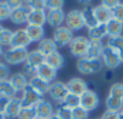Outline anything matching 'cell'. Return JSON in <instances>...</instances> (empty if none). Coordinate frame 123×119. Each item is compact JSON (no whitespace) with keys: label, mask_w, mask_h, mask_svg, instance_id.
Instances as JSON below:
<instances>
[{"label":"cell","mask_w":123,"mask_h":119,"mask_svg":"<svg viewBox=\"0 0 123 119\" xmlns=\"http://www.w3.org/2000/svg\"><path fill=\"white\" fill-rule=\"evenodd\" d=\"M47 94L49 95V97L53 101H55L57 103L62 104V103L64 102L65 97L68 96V94H69L67 83L54 80L53 83L49 84V89H48V92Z\"/></svg>","instance_id":"4"},{"label":"cell","mask_w":123,"mask_h":119,"mask_svg":"<svg viewBox=\"0 0 123 119\" xmlns=\"http://www.w3.org/2000/svg\"><path fill=\"white\" fill-rule=\"evenodd\" d=\"M99 103H100V98H99L98 94L93 90L88 89L85 94H82L80 96V106L83 109H86L87 112L97 109Z\"/></svg>","instance_id":"9"},{"label":"cell","mask_w":123,"mask_h":119,"mask_svg":"<svg viewBox=\"0 0 123 119\" xmlns=\"http://www.w3.org/2000/svg\"><path fill=\"white\" fill-rule=\"evenodd\" d=\"M3 29H4V27H3L1 24H0V33H1V30H3Z\"/></svg>","instance_id":"53"},{"label":"cell","mask_w":123,"mask_h":119,"mask_svg":"<svg viewBox=\"0 0 123 119\" xmlns=\"http://www.w3.org/2000/svg\"><path fill=\"white\" fill-rule=\"evenodd\" d=\"M65 22V14L63 11V9L59 10H47L46 12V23L51 27H53L54 29L63 26V23Z\"/></svg>","instance_id":"11"},{"label":"cell","mask_w":123,"mask_h":119,"mask_svg":"<svg viewBox=\"0 0 123 119\" xmlns=\"http://www.w3.org/2000/svg\"><path fill=\"white\" fill-rule=\"evenodd\" d=\"M107 96H113V97L123 98V83H113L110 86Z\"/></svg>","instance_id":"36"},{"label":"cell","mask_w":123,"mask_h":119,"mask_svg":"<svg viewBox=\"0 0 123 119\" xmlns=\"http://www.w3.org/2000/svg\"><path fill=\"white\" fill-rule=\"evenodd\" d=\"M28 52L29 51L24 47H9L4 52L3 57L7 65L16 66V65H21L25 62Z\"/></svg>","instance_id":"3"},{"label":"cell","mask_w":123,"mask_h":119,"mask_svg":"<svg viewBox=\"0 0 123 119\" xmlns=\"http://www.w3.org/2000/svg\"><path fill=\"white\" fill-rule=\"evenodd\" d=\"M4 1H5L11 9H16V7H19V6L24 5L23 0H4Z\"/></svg>","instance_id":"45"},{"label":"cell","mask_w":123,"mask_h":119,"mask_svg":"<svg viewBox=\"0 0 123 119\" xmlns=\"http://www.w3.org/2000/svg\"><path fill=\"white\" fill-rule=\"evenodd\" d=\"M9 101H10L9 97L0 96V113H5V109L9 104Z\"/></svg>","instance_id":"46"},{"label":"cell","mask_w":123,"mask_h":119,"mask_svg":"<svg viewBox=\"0 0 123 119\" xmlns=\"http://www.w3.org/2000/svg\"><path fill=\"white\" fill-rule=\"evenodd\" d=\"M82 12V17H83V23H85V27H87L88 29L98 26V20L95 17V12H94V7H91V6H87L85 7L83 10H81Z\"/></svg>","instance_id":"22"},{"label":"cell","mask_w":123,"mask_h":119,"mask_svg":"<svg viewBox=\"0 0 123 119\" xmlns=\"http://www.w3.org/2000/svg\"><path fill=\"white\" fill-rule=\"evenodd\" d=\"M88 117H89V112L83 109L81 106L74 108L73 112H71V118L73 119H88Z\"/></svg>","instance_id":"38"},{"label":"cell","mask_w":123,"mask_h":119,"mask_svg":"<svg viewBox=\"0 0 123 119\" xmlns=\"http://www.w3.org/2000/svg\"><path fill=\"white\" fill-rule=\"evenodd\" d=\"M105 106L107 111L112 112H121L123 109V98L113 97V96H107L105 98Z\"/></svg>","instance_id":"30"},{"label":"cell","mask_w":123,"mask_h":119,"mask_svg":"<svg viewBox=\"0 0 123 119\" xmlns=\"http://www.w3.org/2000/svg\"><path fill=\"white\" fill-rule=\"evenodd\" d=\"M41 100H43V95L39 94L37 91H35L29 84L24 88V90L22 91V97H21V104L22 108L25 107H35Z\"/></svg>","instance_id":"7"},{"label":"cell","mask_w":123,"mask_h":119,"mask_svg":"<svg viewBox=\"0 0 123 119\" xmlns=\"http://www.w3.org/2000/svg\"><path fill=\"white\" fill-rule=\"evenodd\" d=\"M25 30L30 38L31 43H39L40 40H42L45 38V29L41 26H34V24H27Z\"/></svg>","instance_id":"23"},{"label":"cell","mask_w":123,"mask_h":119,"mask_svg":"<svg viewBox=\"0 0 123 119\" xmlns=\"http://www.w3.org/2000/svg\"><path fill=\"white\" fill-rule=\"evenodd\" d=\"M48 66H51L52 68H54L55 71L60 69L62 67L64 66V58H63V55L59 53L58 51L46 56V61H45Z\"/></svg>","instance_id":"27"},{"label":"cell","mask_w":123,"mask_h":119,"mask_svg":"<svg viewBox=\"0 0 123 119\" xmlns=\"http://www.w3.org/2000/svg\"><path fill=\"white\" fill-rule=\"evenodd\" d=\"M9 80L11 82L12 86L15 88V90H16L17 92L23 91L24 88L29 84V79H28L27 75H25L24 73H22V72H18V73L12 74V75L10 77Z\"/></svg>","instance_id":"21"},{"label":"cell","mask_w":123,"mask_h":119,"mask_svg":"<svg viewBox=\"0 0 123 119\" xmlns=\"http://www.w3.org/2000/svg\"><path fill=\"white\" fill-rule=\"evenodd\" d=\"M22 109V104H21V97H12L9 101V104L5 109V115L9 119H13L17 118L19 112Z\"/></svg>","instance_id":"17"},{"label":"cell","mask_w":123,"mask_h":119,"mask_svg":"<svg viewBox=\"0 0 123 119\" xmlns=\"http://www.w3.org/2000/svg\"><path fill=\"white\" fill-rule=\"evenodd\" d=\"M99 119H100V118H99Z\"/></svg>","instance_id":"55"},{"label":"cell","mask_w":123,"mask_h":119,"mask_svg":"<svg viewBox=\"0 0 123 119\" xmlns=\"http://www.w3.org/2000/svg\"><path fill=\"white\" fill-rule=\"evenodd\" d=\"M0 119H7L6 115H5V113H0Z\"/></svg>","instance_id":"49"},{"label":"cell","mask_w":123,"mask_h":119,"mask_svg":"<svg viewBox=\"0 0 123 119\" xmlns=\"http://www.w3.org/2000/svg\"><path fill=\"white\" fill-rule=\"evenodd\" d=\"M11 7L4 1H0V22L10 20V15H11Z\"/></svg>","instance_id":"37"},{"label":"cell","mask_w":123,"mask_h":119,"mask_svg":"<svg viewBox=\"0 0 123 119\" xmlns=\"http://www.w3.org/2000/svg\"><path fill=\"white\" fill-rule=\"evenodd\" d=\"M7 79H10V68L5 63L0 62V82Z\"/></svg>","instance_id":"42"},{"label":"cell","mask_w":123,"mask_h":119,"mask_svg":"<svg viewBox=\"0 0 123 119\" xmlns=\"http://www.w3.org/2000/svg\"><path fill=\"white\" fill-rule=\"evenodd\" d=\"M106 29H107V37H118V35H122L123 33V23L115 20V18H111L107 23H106Z\"/></svg>","instance_id":"29"},{"label":"cell","mask_w":123,"mask_h":119,"mask_svg":"<svg viewBox=\"0 0 123 119\" xmlns=\"http://www.w3.org/2000/svg\"><path fill=\"white\" fill-rule=\"evenodd\" d=\"M76 68L79 73L83 75H91L100 72L103 69V61L101 58H87L82 57L77 60Z\"/></svg>","instance_id":"2"},{"label":"cell","mask_w":123,"mask_h":119,"mask_svg":"<svg viewBox=\"0 0 123 119\" xmlns=\"http://www.w3.org/2000/svg\"><path fill=\"white\" fill-rule=\"evenodd\" d=\"M67 86H68V90L70 94H74V95H77V96H81L82 94H85L87 90H88V85H87V82L82 78H71L68 83H67Z\"/></svg>","instance_id":"14"},{"label":"cell","mask_w":123,"mask_h":119,"mask_svg":"<svg viewBox=\"0 0 123 119\" xmlns=\"http://www.w3.org/2000/svg\"><path fill=\"white\" fill-rule=\"evenodd\" d=\"M111 12H112V18L123 23V3H121L116 7H113L111 10Z\"/></svg>","instance_id":"40"},{"label":"cell","mask_w":123,"mask_h":119,"mask_svg":"<svg viewBox=\"0 0 123 119\" xmlns=\"http://www.w3.org/2000/svg\"><path fill=\"white\" fill-rule=\"evenodd\" d=\"M37 50L41 53H43L45 56H48V55H51V53H53V52L57 51V45L53 41V39H51V38H43L42 40L39 41Z\"/></svg>","instance_id":"25"},{"label":"cell","mask_w":123,"mask_h":119,"mask_svg":"<svg viewBox=\"0 0 123 119\" xmlns=\"http://www.w3.org/2000/svg\"><path fill=\"white\" fill-rule=\"evenodd\" d=\"M35 111H36V117L37 119H49L53 114H54V108H53V104L43 98L41 100L36 106H35Z\"/></svg>","instance_id":"15"},{"label":"cell","mask_w":123,"mask_h":119,"mask_svg":"<svg viewBox=\"0 0 123 119\" xmlns=\"http://www.w3.org/2000/svg\"><path fill=\"white\" fill-rule=\"evenodd\" d=\"M65 26L73 32L82 29L85 27V23H83V17H82L81 10L75 9V10L69 11L65 15Z\"/></svg>","instance_id":"10"},{"label":"cell","mask_w":123,"mask_h":119,"mask_svg":"<svg viewBox=\"0 0 123 119\" xmlns=\"http://www.w3.org/2000/svg\"><path fill=\"white\" fill-rule=\"evenodd\" d=\"M100 58H101V61H103V65L107 69H110V71L116 69L118 66L122 65L118 53L115 50H112L110 46H107V45L104 46V50H103V53H101V57Z\"/></svg>","instance_id":"8"},{"label":"cell","mask_w":123,"mask_h":119,"mask_svg":"<svg viewBox=\"0 0 123 119\" xmlns=\"http://www.w3.org/2000/svg\"><path fill=\"white\" fill-rule=\"evenodd\" d=\"M94 12H95V17L98 20V23H107L112 18L111 10L103 6L101 4L94 7Z\"/></svg>","instance_id":"28"},{"label":"cell","mask_w":123,"mask_h":119,"mask_svg":"<svg viewBox=\"0 0 123 119\" xmlns=\"http://www.w3.org/2000/svg\"><path fill=\"white\" fill-rule=\"evenodd\" d=\"M0 1H3V0H0Z\"/></svg>","instance_id":"54"},{"label":"cell","mask_w":123,"mask_h":119,"mask_svg":"<svg viewBox=\"0 0 123 119\" xmlns=\"http://www.w3.org/2000/svg\"><path fill=\"white\" fill-rule=\"evenodd\" d=\"M79 1L82 4V5H89L92 3V0H79Z\"/></svg>","instance_id":"47"},{"label":"cell","mask_w":123,"mask_h":119,"mask_svg":"<svg viewBox=\"0 0 123 119\" xmlns=\"http://www.w3.org/2000/svg\"><path fill=\"white\" fill-rule=\"evenodd\" d=\"M106 45L110 46L112 50H115V51L118 53V56H119V58H121V62L123 63V35L109 38Z\"/></svg>","instance_id":"26"},{"label":"cell","mask_w":123,"mask_h":119,"mask_svg":"<svg viewBox=\"0 0 123 119\" xmlns=\"http://www.w3.org/2000/svg\"><path fill=\"white\" fill-rule=\"evenodd\" d=\"M49 119H59V118H58V117H57L55 114H53V115H52V117H51Z\"/></svg>","instance_id":"51"},{"label":"cell","mask_w":123,"mask_h":119,"mask_svg":"<svg viewBox=\"0 0 123 119\" xmlns=\"http://www.w3.org/2000/svg\"><path fill=\"white\" fill-rule=\"evenodd\" d=\"M45 23H46V11L45 10H30L29 11L27 24L43 27Z\"/></svg>","instance_id":"18"},{"label":"cell","mask_w":123,"mask_h":119,"mask_svg":"<svg viewBox=\"0 0 123 119\" xmlns=\"http://www.w3.org/2000/svg\"><path fill=\"white\" fill-rule=\"evenodd\" d=\"M45 61H46V56L43 53H41L37 49L29 51L27 60L24 62V66H23V73L25 75H29V77L35 75L37 68L42 63H45Z\"/></svg>","instance_id":"1"},{"label":"cell","mask_w":123,"mask_h":119,"mask_svg":"<svg viewBox=\"0 0 123 119\" xmlns=\"http://www.w3.org/2000/svg\"><path fill=\"white\" fill-rule=\"evenodd\" d=\"M33 1V0H23V3H24V5H29L30 3Z\"/></svg>","instance_id":"48"},{"label":"cell","mask_w":123,"mask_h":119,"mask_svg":"<svg viewBox=\"0 0 123 119\" xmlns=\"http://www.w3.org/2000/svg\"><path fill=\"white\" fill-rule=\"evenodd\" d=\"M52 39L55 43L57 47H64L70 45L71 40L74 39V32L70 30L67 26H60L54 29Z\"/></svg>","instance_id":"5"},{"label":"cell","mask_w":123,"mask_h":119,"mask_svg":"<svg viewBox=\"0 0 123 119\" xmlns=\"http://www.w3.org/2000/svg\"><path fill=\"white\" fill-rule=\"evenodd\" d=\"M107 37V29L106 23H99L98 26L88 29V39L89 40H100L103 38Z\"/></svg>","instance_id":"24"},{"label":"cell","mask_w":123,"mask_h":119,"mask_svg":"<svg viewBox=\"0 0 123 119\" xmlns=\"http://www.w3.org/2000/svg\"><path fill=\"white\" fill-rule=\"evenodd\" d=\"M118 4H121L119 0H101V5L105 6V7H107V9H110V10H112L113 7H116Z\"/></svg>","instance_id":"44"},{"label":"cell","mask_w":123,"mask_h":119,"mask_svg":"<svg viewBox=\"0 0 123 119\" xmlns=\"http://www.w3.org/2000/svg\"><path fill=\"white\" fill-rule=\"evenodd\" d=\"M100 119H121L119 118V113L118 112H112V111H105L103 113V115L100 117Z\"/></svg>","instance_id":"43"},{"label":"cell","mask_w":123,"mask_h":119,"mask_svg":"<svg viewBox=\"0 0 123 119\" xmlns=\"http://www.w3.org/2000/svg\"><path fill=\"white\" fill-rule=\"evenodd\" d=\"M119 118H121V119H123V109L119 112Z\"/></svg>","instance_id":"52"},{"label":"cell","mask_w":123,"mask_h":119,"mask_svg":"<svg viewBox=\"0 0 123 119\" xmlns=\"http://www.w3.org/2000/svg\"><path fill=\"white\" fill-rule=\"evenodd\" d=\"M104 44L100 40H89V45L87 49V53L85 57L87 58H100L103 50H104Z\"/></svg>","instance_id":"20"},{"label":"cell","mask_w":123,"mask_h":119,"mask_svg":"<svg viewBox=\"0 0 123 119\" xmlns=\"http://www.w3.org/2000/svg\"><path fill=\"white\" fill-rule=\"evenodd\" d=\"M47 10H59L63 9L64 0H45Z\"/></svg>","instance_id":"39"},{"label":"cell","mask_w":123,"mask_h":119,"mask_svg":"<svg viewBox=\"0 0 123 119\" xmlns=\"http://www.w3.org/2000/svg\"><path fill=\"white\" fill-rule=\"evenodd\" d=\"M57 72H58V71H55L54 68H52L51 66H48V65L45 62V63H42V65L37 68L36 75L40 77L41 79L46 80L47 83H53L54 79H55V77H57Z\"/></svg>","instance_id":"16"},{"label":"cell","mask_w":123,"mask_h":119,"mask_svg":"<svg viewBox=\"0 0 123 119\" xmlns=\"http://www.w3.org/2000/svg\"><path fill=\"white\" fill-rule=\"evenodd\" d=\"M30 43L31 41H30V38H29L25 28H18L17 30L13 32L10 47H24V49H27V46Z\"/></svg>","instance_id":"12"},{"label":"cell","mask_w":123,"mask_h":119,"mask_svg":"<svg viewBox=\"0 0 123 119\" xmlns=\"http://www.w3.org/2000/svg\"><path fill=\"white\" fill-rule=\"evenodd\" d=\"M49 84H51V83H47L46 80L41 79V78L37 77L36 74L29 78V85H30L35 91H37V92L41 94V95H46V94L48 92Z\"/></svg>","instance_id":"19"},{"label":"cell","mask_w":123,"mask_h":119,"mask_svg":"<svg viewBox=\"0 0 123 119\" xmlns=\"http://www.w3.org/2000/svg\"><path fill=\"white\" fill-rule=\"evenodd\" d=\"M30 10H46V3L45 0H33V1L27 5Z\"/></svg>","instance_id":"41"},{"label":"cell","mask_w":123,"mask_h":119,"mask_svg":"<svg viewBox=\"0 0 123 119\" xmlns=\"http://www.w3.org/2000/svg\"><path fill=\"white\" fill-rule=\"evenodd\" d=\"M29 11H30V9H29L27 5H22V6H19V7L12 9V10H11V15H10V21H11L13 24H17V26L24 24V23H27V21H28Z\"/></svg>","instance_id":"13"},{"label":"cell","mask_w":123,"mask_h":119,"mask_svg":"<svg viewBox=\"0 0 123 119\" xmlns=\"http://www.w3.org/2000/svg\"><path fill=\"white\" fill-rule=\"evenodd\" d=\"M12 35L13 32L9 28H4L0 33V45L1 46H10L11 45V40H12Z\"/></svg>","instance_id":"33"},{"label":"cell","mask_w":123,"mask_h":119,"mask_svg":"<svg viewBox=\"0 0 123 119\" xmlns=\"http://www.w3.org/2000/svg\"><path fill=\"white\" fill-rule=\"evenodd\" d=\"M17 119H37L35 107H25L22 108Z\"/></svg>","instance_id":"35"},{"label":"cell","mask_w":123,"mask_h":119,"mask_svg":"<svg viewBox=\"0 0 123 119\" xmlns=\"http://www.w3.org/2000/svg\"><path fill=\"white\" fill-rule=\"evenodd\" d=\"M4 55V50H3V46L0 45V56H3Z\"/></svg>","instance_id":"50"},{"label":"cell","mask_w":123,"mask_h":119,"mask_svg":"<svg viewBox=\"0 0 123 119\" xmlns=\"http://www.w3.org/2000/svg\"><path fill=\"white\" fill-rule=\"evenodd\" d=\"M88 45H89V39L86 38L85 35L74 37V39L71 40V43L69 45L70 52H71L73 56H75L77 58H82L87 53Z\"/></svg>","instance_id":"6"},{"label":"cell","mask_w":123,"mask_h":119,"mask_svg":"<svg viewBox=\"0 0 123 119\" xmlns=\"http://www.w3.org/2000/svg\"><path fill=\"white\" fill-rule=\"evenodd\" d=\"M63 104L67 106V107H69L70 109H74V108H76V107H80V96L69 92L68 96L65 97Z\"/></svg>","instance_id":"34"},{"label":"cell","mask_w":123,"mask_h":119,"mask_svg":"<svg viewBox=\"0 0 123 119\" xmlns=\"http://www.w3.org/2000/svg\"><path fill=\"white\" fill-rule=\"evenodd\" d=\"M71 112H73V109H70L69 107H67V106H64L63 103H62L55 108L54 114L59 119H73L71 118Z\"/></svg>","instance_id":"32"},{"label":"cell","mask_w":123,"mask_h":119,"mask_svg":"<svg viewBox=\"0 0 123 119\" xmlns=\"http://www.w3.org/2000/svg\"><path fill=\"white\" fill-rule=\"evenodd\" d=\"M16 94H17V91L15 90V88L12 86V84L9 79L0 82V96L12 98V97H16Z\"/></svg>","instance_id":"31"}]
</instances>
